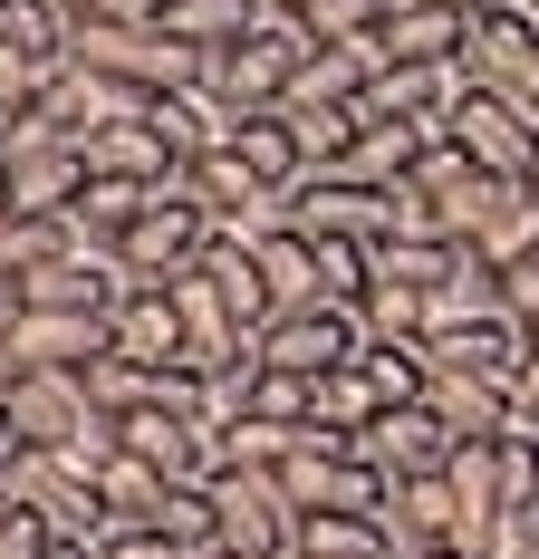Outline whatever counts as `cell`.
<instances>
[{"label": "cell", "instance_id": "cell-1", "mask_svg": "<svg viewBox=\"0 0 539 559\" xmlns=\"http://www.w3.org/2000/svg\"><path fill=\"white\" fill-rule=\"evenodd\" d=\"M77 68H97V78L125 87L135 107L213 78V58L193 49V39H173V29H135V20H77Z\"/></svg>", "mask_w": 539, "mask_h": 559}, {"label": "cell", "instance_id": "cell-2", "mask_svg": "<svg viewBox=\"0 0 539 559\" xmlns=\"http://www.w3.org/2000/svg\"><path fill=\"white\" fill-rule=\"evenodd\" d=\"M309 49H319V29L309 20H289V10H270L251 39H231V49H213V87L231 116H261V107H289V87H299V68H309Z\"/></svg>", "mask_w": 539, "mask_h": 559}, {"label": "cell", "instance_id": "cell-3", "mask_svg": "<svg viewBox=\"0 0 539 559\" xmlns=\"http://www.w3.org/2000/svg\"><path fill=\"white\" fill-rule=\"evenodd\" d=\"M299 521H309V511L289 502L279 473H261V463H221L213 473V550H231V559H299Z\"/></svg>", "mask_w": 539, "mask_h": 559}, {"label": "cell", "instance_id": "cell-4", "mask_svg": "<svg viewBox=\"0 0 539 559\" xmlns=\"http://www.w3.org/2000/svg\"><path fill=\"white\" fill-rule=\"evenodd\" d=\"M367 357V319L357 299H319V309H279L261 329V367L279 377H327V367H357Z\"/></svg>", "mask_w": 539, "mask_h": 559}, {"label": "cell", "instance_id": "cell-5", "mask_svg": "<svg viewBox=\"0 0 539 559\" xmlns=\"http://www.w3.org/2000/svg\"><path fill=\"white\" fill-rule=\"evenodd\" d=\"M453 145L482 174H501V183H530L539 174V107L530 97H501V87H472L453 107Z\"/></svg>", "mask_w": 539, "mask_h": 559}, {"label": "cell", "instance_id": "cell-6", "mask_svg": "<svg viewBox=\"0 0 539 559\" xmlns=\"http://www.w3.org/2000/svg\"><path fill=\"white\" fill-rule=\"evenodd\" d=\"M279 223H299L309 241H395V203H385V183H357V174H309L289 203H279Z\"/></svg>", "mask_w": 539, "mask_h": 559}, {"label": "cell", "instance_id": "cell-7", "mask_svg": "<svg viewBox=\"0 0 539 559\" xmlns=\"http://www.w3.org/2000/svg\"><path fill=\"white\" fill-rule=\"evenodd\" d=\"M213 241H221V223L193 203V193H183V183H173L155 213L116 241V261H125L135 280H183V271H203V261H213Z\"/></svg>", "mask_w": 539, "mask_h": 559}, {"label": "cell", "instance_id": "cell-8", "mask_svg": "<svg viewBox=\"0 0 539 559\" xmlns=\"http://www.w3.org/2000/svg\"><path fill=\"white\" fill-rule=\"evenodd\" d=\"M116 444L135 453V463H155L164 483H213L221 463V425L203 415H173V405H135V415H116Z\"/></svg>", "mask_w": 539, "mask_h": 559}, {"label": "cell", "instance_id": "cell-9", "mask_svg": "<svg viewBox=\"0 0 539 559\" xmlns=\"http://www.w3.org/2000/svg\"><path fill=\"white\" fill-rule=\"evenodd\" d=\"M463 78L539 107V10H482L472 39H463Z\"/></svg>", "mask_w": 539, "mask_h": 559}, {"label": "cell", "instance_id": "cell-10", "mask_svg": "<svg viewBox=\"0 0 539 559\" xmlns=\"http://www.w3.org/2000/svg\"><path fill=\"white\" fill-rule=\"evenodd\" d=\"M10 502H20V511H39L58 540H107V502H97V473L58 463V453H29V463H20Z\"/></svg>", "mask_w": 539, "mask_h": 559}, {"label": "cell", "instance_id": "cell-11", "mask_svg": "<svg viewBox=\"0 0 539 559\" xmlns=\"http://www.w3.org/2000/svg\"><path fill=\"white\" fill-rule=\"evenodd\" d=\"M107 357H135V367H183V309L164 280H135L107 309Z\"/></svg>", "mask_w": 539, "mask_h": 559}, {"label": "cell", "instance_id": "cell-12", "mask_svg": "<svg viewBox=\"0 0 539 559\" xmlns=\"http://www.w3.org/2000/svg\"><path fill=\"white\" fill-rule=\"evenodd\" d=\"M357 453H367L376 473H395V483H415V473H443V463H453V425H443L433 405H385L376 425L357 435Z\"/></svg>", "mask_w": 539, "mask_h": 559}, {"label": "cell", "instance_id": "cell-13", "mask_svg": "<svg viewBox=\"0 0 539 559\" xmlns=\"http://www.w3.org/2000/svg\"><path fill=\"white\" fill-rule=\"evenodd\" d=\"M183 193H193L221 231H270V223H279V193L241 165V145H221V155H203V165H183Z\"/></svg>", "mask_w": 539, "mask_h": 559}, {"label": "cell", "instance_id": "cell-14", "mask_svg": "<svg viewBox=\"0 0 539 559\" xmlns=\"http://www.w3.org/2000/svg\"><path fill=\"white\" fill-rule=\"evenodd\" d=\"M107 319L97 309H20L10 319V367H97Z\"/></svg>", "mask_w": 539, "mask_h": 559}, {"label": "cell", "instance_id": "cell-15", "mask_svg": "<svg viewBox=\"0 0 539 559\" xmlns=\"http://www.w3.org/2000/svg\"><path fill=\"white\" fill-rule=\"evenodd\" d=\"M530 319L491 309V319H463V329H433V367H463V377H520L530 367Z\"/></svg>", "mask_w": 539, "mask_h": 559}, {"label": "cell", "instance_id": "cell-16", "mask_svg": "<svg viewBox=\"0 0 539 559\" xmlns=\"http://www.w3.org/2000/svg\"><path fill=\"white\" fill-rule=\"evenodd\" d=\"M385 540H395V559H415V550H463V502H453V483H443V473L395 483V502H385Z\"/></svg>", "mask_w": 539, "mask_h": 559}, {"label": "cell", "instance_id": "cell-17", "mask_svg": "<svg viewBox=\"0 0 539 559\" xmlns=\"http://www.w3.org/2000/svg\"><path fill=\"white\" fill-rule=\"evenodd\" d=\"M424 405L453 425V444H501V435L520 425V415H511V377H463V367H443Z\"/></svg>", "mask_w": 539, "mask_h": 559}, {"label": "cell", "instance_id": "cell-18", "mask_svg": "<svg viewBox=\"0 0 539 559\" xmlns=\"http://www.w3.org/2000/svg\"><path fill=\"white\" fill-rule=\"evenodd\" d=\"M145 126L173 145V165H203V155L231 145V126H241V116L221 107L213 87H173V97H145Z\"/></svg>", "mask_w": 539, "mask_h": 559}, {"label": "cell", "instance_id": "cell-19", "mask_svg": "<svg viewBox=\"0 0 539 559\" xmlns=\"http://www.w3.org/2000/svg\"><path fill=\"white\" fill-rule=\"evenodd\" d=\"M77 155H87V174H125V183H183V165H173V145L145 126V107L116 116V126H97Z\"/></svg>", "mask_w": 539, "mask_h": 559}, {"label": "cell", "instance_id": "cell-20", "mask_svg": "<svg viewBox=\"0 0 539 559\" xmlns=\"http://www.w3.org/2000/svg\"><path fill=\"white\" fill-rule=\"evenodd\" d=\"M39 116H49V126L68 135V145H87L97 126H116V116H135V97H125V87H107L97 68H77V58H68V68L49 78V97H39Z\"/></svg>", "mask_w": 539, "mask_h": 559}, {"label": "cell", "instance_id": "cell-21", "mask_svg": "<svg viewBox=\"0 0 539 559\" xmlns=\"http://www.w3.org/2000/svg\"><path fill=\"white\" fill-rule=\"evenodd\" d=\"M251 251H261V271H270V299H279V309H319V299H327L319 241H309L299 223H270V231H251Z\"/></svg>", "mask_w": 539, "mask_h": 559}, {"label": "cell", "instance_id": "cell-22", "mask_svg": "<svg viewBox=\"0 0 539 559\" xmlns=\"http://www.w3.org/2000/svg\"><path fill=\"white\" fill-rule=\"evenodd\" d=\"M472 251H482L491 271H511V261H530V251H539V193H530V183H491V193H482Z\"/></svg>", "mask_w": 539, "mask_h": 559}, {"label": "cell", "instance_id": "cell-23", "mask_svg": "<svg viewBox=\"0 0 539 559\" xmlns=\"http://www.w3.org/2000/svg\"><path fill=\"white\" fill-rule=\"evenodd\" d=\"M376 39H385V68H415V58H463L472 20H463V10H443V0H405Z\"/></svg>", "mask_w": 539, "mask_h": 559}, {"label": "cell", "instance_id": "cell-24", "mask_svg": "<svg viewBox=\"0 0 539 559\" xmlns=\"http://www.w3.org/2000/svg\"><path fill=\"white\" fill-rule=\"evenodd\" d=\"M231 145H241V165L261 174V183H270V193H279V203H289V193L309 183V155H299V126H289V116H279V107L241 116V126H231Z\"/></svg>", "mask_w": 539, "mask_h": 559}, {"label": "cell", "instance_id": "cell-25", "mask_svg": "<svg viewBox=\"0 0 539 559\" xmlns=\"http://www.w3.org/2000/svg\"><path fill=\"white\" fill-rule=\"evenodd\" d=\"M164 193H173V183H125V174H87V193H77V231H87L97 251H116V241L145 223Z\"/></svg>", "mask_w": 539, "mask_h": 559}, {"label": "cell", "instance_id": "cell-26", "mask_svg": "<svg viewBox=\"0 0 539 559\" xmlns=\"http://www.w3.org/2000/svg\"><path fill=\"white\" fill-rule=\"evenodd\" d=\"M376 415H385V395L367 386V367H327V377H309V425H319V435L357 444Z\"/></svg>", "mask_w": 539, "mask_h": 559}, {"label": "cell", "instance_id": "cell-27", "mask_svg": "<svg viewBox=\"0 0 539 559\" xmlns=\"http://www.w3.org/2000/svg\"><path fill=\"white\" fill-rule=\"evenodd\" d=\"M357 367H367V386H376L385 405H424L433 377H443V367H433V337H367Z\"/></svg>", "mask_w": 539, "mask_h": 559}, {"label": "cell", "instance_id": "cell-28", "mask_svg": "<svg viewBox=\"0 0 539 559\" xmlns=\"http://www.w3.org/2000/svg\"><path fill=\"white\" fill-rule=\"evenodd\" d=\"M289 126H299V155H309V174H337L347 155H357V135H367V107H337V97H309V107H279Z\"/></svg>", "mask_w": 539, "mask_h": 559}, {"label": "cell", "instance_id": "cell-29", "mask_svg": "<svg viewBox=\"0 0 539 559\" xmlns=\"http://www.w3.org/2000/svg\"><path fill=\"white\" fill-rule=\"evenodd\" d=\"M299 559H395V540L367 511H309L299 521Z\"/></svg>", "mask_w": 539, "mask_h": 559}, {"label": "cell", "instance_id": "cell-30", "mask_svg": "<svg viewBox=\"0 0 539 559\" xmlns=\"http://www.w3.org/2000/svg\"><path fill=\"white\" fill-rule=\"evenodd\" d=\"M261 20H270V0H183L164 29H173V39H193V49L213 58V49H231V39H251Z\"/></svg>", "mask_w": 539, "mask_h": 559}, {"label": "cell", "instance_id": "cell-31", "mask_svg": "<svg viewBox=\"0 0 539 559\" xmlns=\"http://www.w3.org/2000/svg\"><path fill=\"white\" fill-rule=\"evenodd\" d=\"M164 492H173V483H164L155 463H135L125 444H116V463L97 473V502H107V531H116V521H164Z\"/></svg>", "mask_w": 539, "mask_h": 559}, {"label": "cell", "instance_id": "cell-32", "mask_svg": "<svg viewBox=\"0 0 539 559\" xmlns=\"http://www.w3.org/2000/svg\"><path fill=\"white\" fill-rule=\"evenodd\" d=\"M357 319H367V337H424L433 299L415 289V280H385V271H367V289H357Z\"/></svg>", "mask_w": 539, "mask_h": 559}, {"label": "cell", "instance_id": "cell-33", "mask_svg": "<svg viewBox=\"0 0 539 559\" xmlns=\"http://www.w3.org/2000/svg\"><path fill=\"white\" fill-rule=\"evenodd\" d=\"M463 261H472V241H376V271H385V280H415L424 299L463 271Z\"/></svg>", "mask_w": 539, "mask_h": 559}, {"label": "cell", "instance_id": "cell-34", "mask_svg": "<svg viewBox=\"0 0 539 559\" xmlns=\"http://www.w3.org/2000/svg\"><path fill=\"white\" fill-rule=\"evenodd\" d=\"M299 435H309V425H279V415H231V425H221V453H231V463L279 473V463L299 453Z\"/></svg>", "mask_w": 539, "mask_h": 559}, {"label": "cell", "instance_id": "cell-35", "mask_svg": "<svg viewBox=\"0 0 539 559\" xmlns=\"http://www.w3.org/2000/svg\"><path fill=\"white\" fill-rule=\"evenodd\" d=\"M49 540H58V531L39 521V511H20V502L0 511V559H49Z\"/></svg>", "mask_w": 539, "mask_h": 559}, {"label": "cell", "instance_id": "cell-36", "mask_svg": "<svg viewBox=\"0 0 539 559\" xmlns=\"http://www.w3.org/2000/svg\"><path fill=\"white\" fill-rule=\"evenodd\" d=\"M501 309H511V319H530V329H539V251H530V261H511V271H501Z\"/></svg>", "mask_w": 539, "mask_h": 559}, {"label": "cell", "instance_id": "cell-37", "mask_svg": "<svg viewBox=\"0 0 539 559\" xmlns=\"http://www.w3.org/2000/svg\"><path fill=\"white\" fill-rule=\"evenodd\" d=\"M511 415H520L511 435H539V347H530V367L511 377Z\"/></svg>", "mask_w": 539, "mask_h": 559}, {"label": "cell", "instance_id": "cell-38", "mask_svg": "<svg viewBox=\"0 0 539 559\" xmlns=\"http://www.w3.org/2000/svg\"><path fill=\"white\" fill-rule=\"evenodd\" d=\"M49 559H107L97 540H49Z\"/></svg>", "mask_w": 539, "mask_h": 559}, {"label": "cell", "instance_id": "cell-39", "mask_svg": "<svg viewBox=\"0 0 539 559\" xmlns=\"http://www.w3.org/2000/svg\"><path fill=\"white\" fill-rule=\"evenodd\" d=\"M10 213H20V193H10V165H0V223H10Z\"/></svg>", "mask_w": 539, "mask_h": 559}, {"label": "cell", "instance_id": "cell-40", "mask_svg": "<svg viewBox=\"0 0 539 559\" xmlns=\"http://www.w3.org/2000/svg\"><path fill=\"white\" fill-rule=\"evenodd\" d=\"M270 10H289V20H309V10H319V0H270Z\"/></svg>", "mask_w": 539, "mask_h": 559}, {"label": "cell", "instance_id": "cell-41", "mask_svg": "<svg viewBox=\"0 0 539 559\" xmlns=\"http://www.w3.org/2000/svg\"><path fill=\"white\" fill-rule=\"evenodd\" d=\"M415 559H472V550H415Z\"/></svg>", "mask_w": 539, "mask_h": 559}, {"label": "cell", "instance_id": "cell-42", "mask_svg": "<svg viewBox=\"0 0 539 559\" xmlns=\"http://www.w3.org/2000/svg\"><path fill=\"white\" fill-rule=\"evenodd\" d=\"M0 511H10V492H0Z\"/></svg>", "mask_w": 539, "mask_h": 559}, {"label": "cell", "instance_id": "cell-43", "mask_svg": "<svg viewBox=\"0 0 539 559\" xmlns=\"http://www.w3.org/2000/svg\"><path fill=\"white\" fill-rule=\"evenodd\" d=\"M213 559H231V550H213Z\"/></svg>", "mask_w": 539, "mask_h": 559}, {"label": "cell", "instance_id": "cell-44", "mask_svg": "<svg viewBox=\"0 0 539 559\" xmlns=\"http://www.w3.org/2000/svg\"><path fill=\"white\" fill-rule=\"evenodd\" d=\"M530 10H539V0H530Z\"/></svg>", "mask_w": 539, "mask_h": 559}]
</instances>
